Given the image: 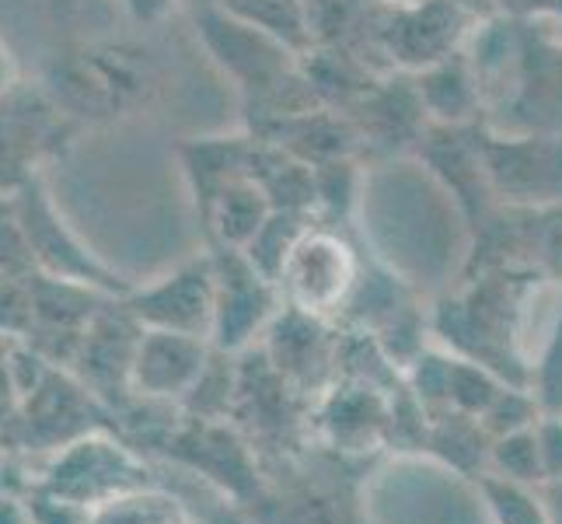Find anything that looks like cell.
<instances>
[{
	"label": "cell",
	"mask_w": 562,
	"mask_h": 524,
	"mask_svg": "<svg viewBox=\"0 0 562 524\" xmlns=\"http://www.w3.org/2000/svg\"><path fill=\"white\" fill-rule=\"evenodd\" d=\"M528 388L535 392L541 413H562V298L546 328V339H541V354L535 360Z\"/></svg>",
	"instance_id": "ffe728a7"
},
{
	"label": "cell",
	"mask_w": 562,
	"mask_h": 524,
	"mask_svg": "<svg viewBox=\"0 0 562 524\" xmlns=\"http://www.w3.org/2000/svg\"><path fill=\"white\" fill-rule=\"evenodd\" d=\"M538 458H541V482L562 479V413H541L535 423Z\"/></svg>",
	"instance_id": "7402d4cb"
},
{
	"label": "cell",
	"mask_w": 562,
	"mask_h": 524,
	"mask_svg": "<svg viewBox=\"0 0 562 524\" xmlns=\"http://www.w3.org/2000/svg\"><path fill=\"white\" fill-rule=\"evenodd\" d=\"M213 360V343L203 336L171 333V328H144L133 354L130 392L147 402L189 399Z\"/></svg>",
	"instance_id": "9c48e42d"
},
{
	"label": "cell",
	"mask_w": 562,
	"mask_h": 524,
	"mask_svg": "<svg viewBox=\"0 0 562 524\" xmlns=\"http://www.w3.org/2000/svg\"><path fill=\"white\" fill-rule=\"evenodd\" d=\"M381 8H413V4H423V0H374Z\"/></svg>",
	"instance_id": "4316f807"
},
{
	"label": "cell",
	"mask_w": 562,
	"mask_h": 524,
	"mask_svg": "<svg viewBox=\"0 0 562 524\" xmlns=\"http://www.w3.org/2000/svg\"><path fill=\"white\" fill-rule=\"evenodd\" d=\"M14 210H18V221L25 227V238H29L32 259H35V274L99 287L115 298L130 294V290L120 283V277L109 274V269L77 242V235L60 221V213L53 210L49 197L35 182H29L22 192H18Z\"/></svg>",
	"instance_id": "8992f818"
},
{
	"label": "cell",
	"mask_w": 562,
	"mask_h": 524,
	"mask_svg": "<svg viewBox=\"0 0 562 524\" xmlns=\"http://www.w3.org/2000/svg\"><path fill=\"white\" fill-rule=\"evenodd\" d=\"M416 77H419L416 94L423 102V112L434 115V120L443 123V126L469 123L472 115L486 105V102H482L479 77H475V70L469 64V56H464V49L454 53L451 60L419 70Z\"/></svg>",
	"instance_id": "4fadbf2b"
},
{
	"label": "cell",
	"mask_w": 562,
	"mask_h": 524,
	"mask_svg": "<svg viewBox=\"0 0 562 524\" xmlns=\"http://www.w3.org/2000/svg\"><path fill=\"white\" fill-rule=\"evenodd\" d=\"M88 524H189L182 503L158 490H133L88 511Z\"/></svg>",
	"instance_id": "ac0fdd59"
},
{
	"label": "cell",
	"mask_w": 562,
	"mask_h": 524,
	"mask_svg": "<svg viewBox=\"0 0 562 524\" xmlns=\"http://www.w3.org/2000/svg\"><path fill=\"white\" fill-rule=\"evenodd\" d=\"M140 333H144V325L130 312L123 298H120V304H115V298H112V304L105 301L102 312L85 328L81 346H77V354L70 360L74 375L81 378L99 399H109L115 392L126 395Z\"/></svg>",
	"instance_id": "8fae6325"
},
{
	"label": "cell",
	"mask_w": 562,
	"mask_h": 524,
	"mask_svg": "<svg viewBox=\"0 0 562 524\" xmlns=\"http://www.w3.org/2000/svg\"><path fill=\"white\" fill-rule=\"evenodd\" d=\"M22 410V395H18L14 371H11V339L0 336V431H11Z\"/></svg>",
	"instance_id": "603a6c76"
},
{
	"label": "cell",
	"mask_w": 562,
	"mask_h": 524,
	"mask_svg": "<svg viewBox=\"0 0 562 524\" xmlns=\"http://www.w3.org/2000/svg\"><path fill=\"white\" fill-rule=\"evenodd\" d=\"M227 256L213 259V274H217V312H213V349L221 354H238L251 346L266 328L280 315V287L259 274L256 266L245 259V252L224 248Z\"/></svg>",
	"instance_id": "5b68a950"
},
{
	"label": "cell",
	"mask_w": 562,
	"mask_h": 524,
	"mask_svg": "<svg viewBox=\"0 0 562 524\" xmlns=\"http://www.w3.org/2000/svg\"><path fill=\"white\" fill-rule=\"evenodd\" d=\"M221 8L241 18L245 25L277 38L280 46H286L297 56H304L315 46L307 0H221Z\"/></svg>",
	"instance_id": "2e32d148"
},
{
	"label": "cell",
	"mask_w": 562,
	"mask_h": 524,
	"mask_svg": "<svg viewBox=\"0 0 562 524\" xmlns=\"http://www.w3.org/2000/svg\"><path fill=\"white\" fill-rule=\"evenodd\" d=\"M35 259L14 203L0 207V277H32Z\"/></svg>",
	"instance_id": "44dd1931"
},
{
	"label": "cell",
	"mask_w": 562,
	"mask_h": 524,
	"mask_svg": "<svg viewBox=\"0 0 562 524\" xmlns=\"http://www.w3.org/2000/svg\"><path fill=\"white\" fill-rule=\"evenodd\" d=\"M482 150L490 189L520 207L562 203V133H493Z\"/></svg>",
	"instance_id": "3957f363"
},
{
	"label": "cell",
	"mask_w": 562,
	"mask_h": 524,
	"mask_svg": "<svg viewBox=\"0 0 562 524\" xmlns=\"http://www.w3.org/2000/svg\"><path fill=\"white\" fill-rule=\"evenodd\" d=\"M322 322L325 319L304 315L286 304V315L280 312L266 328L269 364L286 378H312V367L328 364V339L322 336Z\"/></svg>",
	"instance_id": "9a60e30c"
},
{
	"label": "cell",
	"mask_w": 562,
	"mask_h": 524,
	"mask_svg": "<svg viewBox=\"0 0 562 524\" xmlns=\"http://www.w3.org/2000/svg\"><path fill=\"white\" fill-rule=\"evenodd\" d=\"M99 395L91 388L56 367V371L35 388V392L22 402L18 420L11 423L14 431H22L25 444H43V448H67L77 437H85L94 431V420H99Z\"/></svg>",
	"instance_id": "30bf717a"
},
{
	"label": "cell",
	"mask_w": 562,
	"mask_h": 524,
	"mask_svg": "<svg viewBox=\"0 0 562 524\" xmlns=\"http://www.w3.org/2000/svg\"><path fill=\"white\" fill-rule=\"evenodd\" d=\"M273 200L266 197V189L251 179V175H238L227 186H221L206 203V221L213 235L221 238L224 248H248V242L259 235L262 224L273 213Z\"/></svg>",
	"instance_id": "5bb4252c"
},
{
	"label": "cell",
	"mask_w": 562,
	"mask_h": 524,
	"mask_svg": "<svg viewBox=\"0 0 562 524\" xmlns=\"http://www.w3.org/2000/svg\"><path fill=\"white\" fill-rule=\"evenodd\" d=\"M0 524H35V511L14 493H0Z\"/></svg>",
	"instance_id": "cb8c5ba5"
},
{
	"label": "cell",
	"mask_w": 562,
	"mask_h": 524,
	"mask_svg": "<svg viewBox=\"0 0 562 524\" xmlns=\"http://www.w3.org/2000/svg\"><path fill=\"white\" fill-rule=\"evenodd\" d=\"M486 472H496V476L514 479V482H531V487H541V458H538L535 426L490 437Z\"/></svg>",
	"instance_id": "d6986e66"
},
{
	"label": "cell",
	"mask_w": 562,
	"mask_h": 524,
	"mask_svg": "<svg viewBox=\"0 0 562 524\" xmlns=\"http://www.w3.org/2000/svg\"><path fill=\"white\" fill-rule=\"evenodd\" d=\"M387 402L381 399L378 388L371 384H346L336 388V395H328L322 410L325 434L339 444L342 451H367L384 441L387 434Z\"/></svg>",
	"instance_id": "7c38bea8"
},
{
	"label": "cell",
	"mask_w": 562,
	"mask_h": 524,
	"mask_svg": "<svg viewBox=\"0 0 562 524\" xmlns=\"http://www.w3.org/2000/svg\"><path fill=\"white\" fill-rule=\"evenodd\" d=\"M14 60H11V53H8V46L0 43V94H4L11 85H14Z\"/></svg>",
	"instance_id": "484cf974"
},
{
	"label": "cell",
	"mask_w": 562,
	"mask_h": 524,
	"mask_svg": "<svg viewBox=\"0 0 562 524\" xmlns=\"http://www.w3.org/2000/svg\"><path fill=\"white\" fill-rule=\"evenodd\" d=\"M147 487V465L99 431L77 437L67 444L64 455L56 458L46 497H56L77 508H102V503Z\"/></svg>",
	"instance_id": "7a4b0ae2"
},
{
	"label": "cell",
	"mask_w": 562,
	"mask_h": 524,
	"mask_svg": "<svg viewBox=\"0 0 562 524\" xmlns=\"http://www.w3.org/2000/svg\"><path fill=\"white\" fill-rule=\"evenodd\" d=\"M541 497H546L549 521H552V524H562V479H555V482H541Z\"/></svg>",
	"instance_id": "d4e9b609"
},
{
	"label": "cell",
	"mask_w": 562,
	"mask_h": 524,
	"mask_svg": "<svg viewBox=\"0 0 562 524\" xmlns=\"http://www.w3.org/2000/svg\"><path fill=\"white\" fill-rule=\"evenodd\" d=\"M200 38L210 49V56L238 81V88H256V91H277L290 70H294L297 53L280 46L277 38L266 32L245 25L224 8H210L200 14Z\"/></svg>",
	"instance_id": "ba28073f"
},
{
	"label": "cell",
	"mask_w": 562,
	"mask_h": 524,
	"mask_svg": "<svg viewBox=\"0 0 562 524\" xmlns=\"http://www.w3.org/2000/svg\"><path fill=\"white\" fill-rule=\"evenodd\" d=\"M277 287L290 308L328 319L353 301L360 287V259L350 242L339 238L336 231H322L312 224L290 248Z\"/></svg>",
	"instance_id": "6da1fadb"
},
{
	"label": "cell",
	"mask_w": 562,
	"mask_h": 524,
	"mask_svg": "<svg viewBox=\"0 0 562 524\" xmlns=\"http://www.w3.org/2000/svg\"><path fill=\"white\" fill-rule=\"evenodd\" d=\"M479 493L490 524H552L541 487H531V482H514L496 472H482Z\"/></svg>",
	"instance_id": "e0dca14e"
},
{
	"label": "cell",
	"mask_w": 562,
	"mask_h": 524,
	"mask_svg": "<svg viewBox=\"0 0 562 524\" xmlns=\"http://www.w3.org/2000/svg\"><path fill=\"white\" fill-rule=\"evenodd\" d=\"M552 38L562 46V8L555 11V29H552Z\"/></svg>",
	"instance_id": "83f0119b"
},
{
	"label": "cell",
	"mask_w": 562,
	"mask_h": 524,
	"mask_svg": "<svg viewBox=\"0 0 562 524\" xmlns=\"http://www.w3.org/2000/svg\"><path fill=\"white\" fill-rule=\"evenodd\" d=\"M472 14L461 0H423L413 8H384L378 43L392 67L426 70L464 49L472 35Z\"/></svg>",
	"instance_id": "277c9868"
},
{
	"label": "cell",
	"mask_w": 562,
	"mask_h": 524,
	"mask_svg": "<svg viewBox=\"0 0 562 524\" xmlns=\"http://www.w3.org/2000/svg\"><path fill=\"white\" fill-rule=\"evenodd\" d=\"M126 308L144 328H171L189 336H213V312H217V274L213 259L186 263L171 274L130 290Z\"/></svg>",
	"instance_id": "52a82bcc"
}]
</instances>
